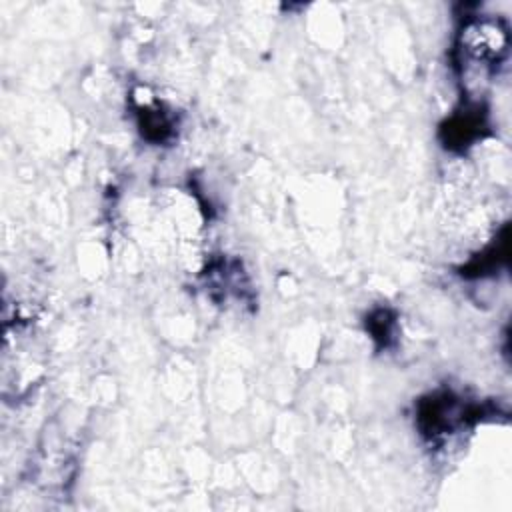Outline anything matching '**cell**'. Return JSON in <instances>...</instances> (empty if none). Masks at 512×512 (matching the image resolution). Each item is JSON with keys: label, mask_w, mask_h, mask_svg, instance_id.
Segmentation results:
<instances>
[{"label": "cell", "mask_w": 512, "mask_h": 512, "mask_svg": "<svg viewBox=\"0 0 512 512\" xmlns=\"http://www.w3.org/2000/svg\"><path fill=\"white\" fill-rule=\"evenodd\" d=\"M462 46L478 62H498L508 48V30L498 20H476L462 30Z\"/></svg>", "instance_id": "obj_1"}]
</instances>
